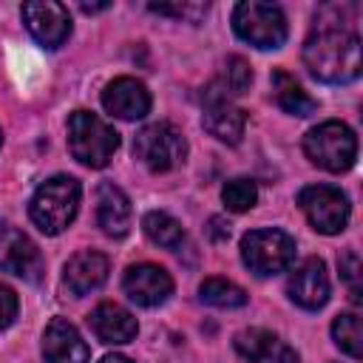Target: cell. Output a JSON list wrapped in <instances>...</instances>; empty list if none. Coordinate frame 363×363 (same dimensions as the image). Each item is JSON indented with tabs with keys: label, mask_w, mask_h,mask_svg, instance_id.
Wrapping results in <instances>:
<instances>
[{
	"label": "cell",
	"mask_w": 363,
	"mask_h": 363,
	"mask_svg": "<svg viewBox=\"0 0 363 363\" xmlns=\"http://www.w3.org/2000/svg\"><path fill=\"white\" fill-rule=\"evenodd\" d=\"M303 62L320 82H352L360 74V40L340 23H318L303 43Z\"/></svg>",
	"instance_id": "1"
},
{
	"label": "cell",
	"mask_w": 363,
	"mask_h": 363,
	"mask_svg": "<svg viewBox=\"0 0 363 363\" xmlns=\"http://www.w3.org/2000/svg\"><path fill=\"white\" fill-rule=\"evenodd\" d=\"M79 182L74 176H51L45 179L28 204V216L34 221V227L45 235H60L77 216L79 210Z\"/></svg>",
	"instance_id": "2"
},
{
	"label": "cell",
	"mask_w": 363,
	"mask_h": 363,
	"mask_svg": "<svg viewBox=\"0 0 363 363\" xmlns=\"http://www.w3.org/2000/svg\"><path fill=\"white\" fill-rule=\"evenodd\" d=\"M68 147L77 162L88 167H105L119 147V133L91 111H74L68 116Z\"/></svg>",
	"instance_id": "3"
},
{
	"label": "cell",
	"mask_w": 363,
	"mask_h": 363,
	"mask_svg": "<svg viewBox=\"0 0 363 363\" xmlns=\"http://www.w3.org/2000/svg\"><path fill=\"white\" fill-rule=\"evenodd\" d=\"M303 153L309 156L312 164L329 173H343L357 159V136L349 125L329 119L303 136Z\"/></svg>",
	"instance_id": "4"
},
{
	"label": "cell",
	"mask_w": 363,
	"mask_h": 363,
	"mask_svg": "<svg viewBox=\"0 0 363 363\" xmlns=\"http://www.w3.org/2000/svg\"><path fill=\"white\" fill-rule=\"evenodd\" d=\"M235 34L255 48H278L286 40V17L272 3L244 0L233 9Z\"/></svg>",
	"instance_id": "5"
},
{
	"label": "cell",
	"mask_w": 363,
	"mask_h": 363,
	"mask_svg": "<svg viewBox=\"0 0 363 363\" xmlns=\"http://www.w3.org/2000/svg\"><path fill=\"white\" fill-rule=\"evenodd\" d=\"M133 153L136 159L153 170V173H167L173 167H179L187 156V139L182 136V130L170 122H153L147 128H142L133 139Z\"/></svg>",
	"instance_id": "6"
},
{
	"label": "cell",
	"mask_w": 363,
	"mask_h": 363,
	"mask_svg": "<svg viewBox=\"0 0 363 363\" xmlns=\"http://www.w3.org/2000/svg\"><path fill=\"white\" fill-rule=\"evenodd\" d=\"M295 258V241L284 230H252L241 238V261L255 275L284 272Z\"/></svg>",
	"instance_id": "7"
},
{
	"label": "cell",
	"mask_w": 363,
	"mask_h": 363,
	"mask_svg": "<svg viewBox=\"0 0 363 363\" xmlns=\"http://www.w3.org/2000/svg\"><path fill=\"white\" fill-rule=\"evenodd\" d=\"M298 204H301L303 216L309 218V224L323 235L340 233L349 221V199H346V193H340L332 184L303 187L298 193Z\"/></svg>",
	"instance_id": "8"
},
{
	"label": "cell",
	"mask_w": 363,
	"mask_h": 363,
	"mask_svg": "<svg viewBox=\"0 0 363 363\" xmlns=\"http://www.w3.org/2000/svg\"><path fill=\"white\" fill-rule=\"evenodd\" d=\"M23 20L31 37L45 48H60L71 34V14L57 0H31L23 6Z\"/></svg>",
	"instance_id": "9"
},
{
	"label": "cell",
	"mask_w": 363,
	"mask_h": 363,
	"mask_svg": "<svg viewBox=\"0 0 363 363\" xmlns=\"http://www.w3.org/2000/svg\"><path fill=\"white\" fill-rule=\"evenodd\" d=\"M0 269L23 281H40L43 255L37 244L11 224H0Z\"/></svg>",
	"instance_id": "10"
},
{
	"label": "cell",
	"mask_w": 363,
	"mask_h": 363,
	"mask_svg": "<svg viewBox=\"0 0 363 363\" xmlns=\"http://www.w3.org/2000/svg\"><path fill=\"white\" fill-rule=\"evenodd\" d=\"M125 295L139 306H159L173 292V278L159 264H133L122 278Z\"/></svg>",
	"instance_id": "11"
},
{
	"label": "cell",
	"mask_w": 363,
	"mask_h": 363,
	"mask_svg": "<svg viewBox=\"0 0 363 363\" xmlns=\"http://www.w3.org/2000/svg\"><path fill=\"white\" fill-rule=\"evenodd\" d=\"M286 292H289L292 303H298L301 309H320L329 301L326 264L320 258H306L301 267L292 269V275L286 281Z\"/></svg>",
	"instance_id": "12"
},
{
	"label": "cell",
	"mask_w": 363,
	"mask_h": 363,
	"mask_svg": "<svg viewBox=\"0 0 363 363\" xmlns=\"http://www.w3.org/2000/svg\"><path fill=\"white\" fill-rule=\"evenodd\" d=\"M43 357L45 363H88L91 349L65 318H54L43 332Z\"/></svg>",
	"instance_id": "13"
},
{
	"label": "cell",
	"mask_w": 363,
	"mask_h": 363,
	"mask_svg": "<svg viewBox=\"0 0 363 363\" xmlns=\"http://www.w3.org/2000/svg\"><path fill=\"white\" fill-rule=\"evenodd\" d=\"M102 105L111 116L119 119H142L150 111V94L147 88L133 77H116L102 91Z\"/></svg>",
	"instance_id": "14"
},
{
	"label": "cell",
	"mask_w": 363,
	"mask_h": 363,
	"mask_svg": "<svg viewBox=\"0 0 363 363\" xmlns=\"http://www.w3.org/2000/svg\"><path fill=\"white\" fill-rule=\"evenodd\" d=\"M235 352L247 363H298V354L289 343L267 329H244L235 335Z\"/></svg>",
	"instance_id": "15"
},
{
	"label": "cell",
	"mask_w": 363,
	"mask_h": 363,
	"mask_svg": "<svg viewBox=\"0 0 363 363\" xmlns=\"http://www.w3.org/2000/svg\"><path fill=\"white\" fill-rule=\"evenodd\" d=\"M108 278V258L96 250H79L68 258L62 281L74 295H88L99 289Z\"/></svg>",
	"instance_id": "16"
},
{
	"label": "cell",
	"mask_w": 363,
	"mask_h": 363,
	"mask_svg": "<svg viewBox=\"0 0 363 363\" xmlns=\"http://www.w3.org/2000/svg\"><path fill=\"white\" fill-rule=\"evenodd\" d=\"M96 224L111 238H122L130 230V199L111 182L96 187Z\"/></svg>",
	"instance_id": "17"
},
{
	"label": "cell",
	"mask_w": 363,
	"mask_h": 363,
	"mask_svg": "<svg viewBox=\"0 0 363 363\" xmlns=\"http://www.w3.org/2000/svg\"><path fill=\"white\" fill-rule=\"evenodd\" d=\"M88 323H91L94 335H96L102 343H113V346H116V343H128V340H133L136 332H139L136 318H133L125 306L111 303V301L99 303V306L91 312Z\"/></svg>",
	"instance_id": "18"
},
{
	"label": "cell",
	"mask_w": 363,
	"mask_h": 363,
	"mask_svg": "<svg viewBox=\"0 0 363 363\" xmlns=\"http://www.w3.org/2000/svg\"><path fill=\"white\" fill-rule=\"evenodd\" d=\"M201 125L216 139H221L227 145H238L241 136H244V128H247V116L230 99H207Z\"/></svg>",
	"instance_id": "19"
},
{
	"label": "cell",
	"mask_w": 363,
	"mask_h": 363,
	"mask_svg": "<svg viewBox=\"0 0 363 363\" xmlns=\"http://www.w3.org/2000/svg\"><path fill=\"white\" fill-rule=\"evenodd\" d=\"M272 96H275V102L286 111V113H292V116H309V113H315V108H318V102L295 82V77H289L286 71H275L272 74Z\"/></svg>",
	"instance_id": "20"
},
{
	"label": "cell",
	"mask_w": 363,
	"mask_h": 363,
	"mask_svg": "<svg viewBox=\"0 0 363 363\" xmlns=\"http://www.w3.org/2000/svg\"><path fill=\"white\" fill-rule=\"evenodd\" d=\"M252 82V68L244 57H230L221 68V77L210 85L207 91V99H230V96H238L250 88Z\"/></svg>",
	"instance_id": "21"
},
{
	"label": "cell",
	"mask_w": 363,
	"mask_h": 363,
	"mask_svg": "<svg viewBox=\"0 0 363 363\" xmlns=\"http://www.w3.org/2000/svg\"><path fill=\"white\" fill-rule=\"evenodd\" d=\"M142 230H145V235H147L153 244L167 247V250H176V247L184 241L182 224H179L170 213H162V210H150V213L142 218Z\"/></svg>",
	"instance_id": "22"
},
{
	"label": "cell",
	"mask_w": 363,
	"mask_h": 363,
	"mask_svg": "<svg viewBox=\"0 0 363 363\" xmlns=\"http://www.w3.org/2000/svg\"><path fill=\"white\" fill-rule=\"evenodd\" d=\"M199 298L210 306H218V309H235V306H244L247 303V292L227 281V278H207L201 281L199 286Z\"/></svg>",
	"instance_id": "23"
},
{
	"label": "cell",
	"mask_w": 363,
	"mask_h": 363,
	"mask_svg": "<svg viewBox=\"0 0 363 363\" xmlns=\"http://www.w3.org/2000/svg\"><path fill=\"white\" fill-rule=\"evenodd\" d=\"M332 337L340 346V352H346L349 357L357 360L363 354V329H360V318L354 312H343V315L335 318Z\"/></svg>",
	"instance_id": "24"
},
{
	"label": "cell",
	"mask_w": 363,
	"mask_h": 363,
	"mask_svg": "<svg viewBox=\"0 0 363 363\" xmlns=\"http://www.w3.org/2000/svg\"><path fill=\"white\" fill-rule=\"evenodd\" d=\"M221 199H224L227 210H233V213H244V210H250V207L255 204V199H258V187H255L252 179H233V182L224 184Z\"/></svg>",
	"instance_id": "25"
},
{
	"label": "cell",
	"mask_w": 363,
	"mask_h": 363,
	"mask_svg": "<svg viewBox=\"0 0 363 363\" xmlns=\"http://www.w3.org/2000/svg\"><path fill=\"white\" fill-rule=\"evenodd\" d=\"M150 11L156 14H167V17H179V20H199L207 6L204 3H150Z\"/></svg>",
	"instance_id": "26"
},
{
	"label": "cell",
	"mask_w": 363,
	"mask_h": 363,
	"mask_svg": "<svg viewBox=\"0 0 363 363\" xmlns=\"http://www.w3.org/2000/svg\"><path fill=\"white\" fill-rule=\"evenodd\" d=\"M337 267H340V275L352 284V298L354 301H360L357 298V292H360V286H357V281H360V258H357V252L354 250H349V252H343L340 258H337Z\"/></svg>",
	"instance_id": "27"
},
{
	"label": "cell",
	"mask_w": 363,
	"mask_h": 363,
	"mask_svg": "<svg viewBox=\"0 0 363 363\" xmlns=\"http://www.w3.org/2000/svg\"><path fill=\"white\" fill-rule=\"evenodd\" d=\"M17 295H14V289H9L6 284H0V329H6V326H11L14 323V318H17Z\"/></svg>",
	"instance_id": "28"
},
{
	"label": "cell",
	"mask_w": 363,
	"mask_h": 363,
	"mask_svg": "<svg viewBox=\"0 0 363 363\" xmlns=\"http://www.w3.org/2000/svg\"><path fill=\"white\" fill-rule=\"evenodd\" d=\"M210 235H213L216 241L227 238V235H230V224L224 227V221H221V218H210Z\"/></svg>",
	"instance_id": "29"
},
{
	"label": "cell",
	"mask_w": 363,
	"mask_h": 363,
	"mask_svg": "<svg viewBox=\"0 0 363 363\" xmlns=\"http://www.w3.org/2000/svg\"><path fill=\"white\" fill-rule=\"evenodd\" d=\"M102 9H108V3H82V11H102Z\"/></svg>",
	"instance_id": "30"
},
{
	"label": "cell",
	"mask_w": 363,
	"mask_h": 363,
	"mask_svg": "<svg viewBox=\"0 0 363 363\" xmlns=\"http://www.w3.org/2000/svg\"><path fill=\"white\" fill-rule=\"evenodd\" d=\"M99 363H130L128 357H122V354H105Z\"/></svg>",
	"instance_id": "31"
},
{
	"label": "cell",
	"mask_w": 363,
	"mask_h": 363,
	"mask_svg": "<svg viewBox=\"0 0 363 363\" xmlns=\"http://www.w3.org/2000/svg\"><path fill=\"white\" fill-rule=\"evenodd\" d=\"M0 142H3V133H0Z\"/></svg>",
	"instance_id": "32"
}]
</instances>
